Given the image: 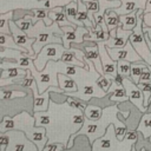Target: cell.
Masks as SVG:
<instances>
[{
    "instance_id": "cell-1",
    "label": "cell",
    "mask_w": 151,
    "mask_h": 151,
    "mask_svg": "<svg viewBox=\"0 0 151 151\" xmlns=\"http://www.w3.org/2000/svg\"><path fill=\"white\" fill-rule=\"evenodd\" d=\"M119 113H120V111L118 109V105L114 104V105H110V106L105 107L101 118L98 120H90V119L85 118L81 129L70 137L67 149H71L73 146L74 138H77L79 136H87L88 142L92 145L97 139L101 138L106 133V130L111 124L114 125V131H116V136H117L118 140H124L129 129H127L125 122H122L118 119Z\"/></svg>"
},
{
    "instance_id": "cell-2",
    "label": "cell",
    "mask_w": 151,
    "mask_h": 151,
    "mask_svg": "<svg viewBox=\"0 0 151 151\" xmlns=\"http://www.w3.org/2000/svg\"><path fill=\"white\" fill-rule=\"evenodd\" d=\"M7 131H22L26 137L38 146L39 151H44L48 143L46 129L37 127L34 116L28 114V112H20L14 117L4 116L0 123V132L6 133Z\"/></svg>"
},
{
    "instance_id": "cell-3",
    "label": "cell",
    "mask_w": 151,
    "mask_h": 151,
    "mask_svg": "<svg viewBox=\"0 0 151 151\" xmlns=\"http://www.w3.org/2000/svg\"><path fill=\"white\" fill-rule=\"evenodd\" d=\"M138 136L139 133L137 130L129 129L124 140H118L114 125L111 124L107 127L106 133L92 144V151H132L133 146L138 142Z\"/></svg>"
},
{
    "instance_id": "cell-4",
    "label": "cell",
    "mask_w": 151,
    "mask_h": 151,
    "mask_svg": "<svg viewBox=\"0 0 151 151\" xmlns=\"http://www.w3.org/2000/svg\"><path fill=\"white\" fill-rule=\"evenodd\" d=\"M34 60L29 61L28 68L32 72L33 78L37 81L39 94H42L50 86H55L59 87V81H58V74H59V61H48L46 67L42 71H38L34 66Z\"/></svg>"
},
{
    "instance_id": "cell-5",
    "label": "cell",
    "mask_w": 151,
    "mask_h": 151,
    "mask_svg": "<svg viewBox=\"0 0 151 151\" xmlns=\"http://www.w3.org/2000/svg\"><path fill=\"white\" fill-rule=\"evenodd\" d=\"M144 9H138L137 11V18H138V22L137 26L133 28V32L130 37V41L133 46V48L137 51V53L142 57V59L151 66V50L147 45L146 38H145V33L143 29L144 26Z\"/></svg>"
},
{
    "instance_id": "cell-6",
    "label": "cell",
    "mask_w": 151,
    "mask_h": 151,
    "mask_svg": "<svg viewBox=\"0 0 151 151\" xmlns=\"http://www.w3.org/2000/svg\"><path fill=\"white\" fill-rule=\"evenodd\" d=\"M67 48L63 45V44H48L45 47H42V50L37 54L34 63V66L38 71H42L47 63L53 60V61H59L61 60V57L64 54V52Z\"/></svg>"
},
{
    "instance_id": "cell-7",
    "label": "cell",
    "mask_w": 151,
    "mask_h": 151,
    "mask_svg": "<svg viewBox=\"0 0 151 151\" xmlns=\"http://www.w3.org/2000/svg\"><path fill=\"white\" fill-rule=\"evenodd\" d=\"M11 136L6 151H39L38 146L31 142L22 131H7Z\"/></svg>"
},
{
    "instance_id": "cell-8",
    "label": "cell",
    "mask_w": 151,
    "mask_h": 151,
    "mask_svg": "<svg viewBox=\"0 0 151 151\" xmlns=\"http://www.w3.org/2000/svg\"><path fill=\"white\" fill-rule=\"evenodd\" d=\"M106 50H107V53L110 54V57L114 61H119V60H126V61H130V63L144 61L142 59V57L137 53V51L133 48L130 40L127 41V44L124 47H118V48L106 47Z\"/></svg>"
},
{
    "instance_id": "cell-9",
    "label": "cell",
    "mask_w": 151,
    "mask_h": 151,
    "mask_svg": "<svg viewBox=\"0 0 151 151\" xmlns=\"http://www.w3.org/2000/svg\"><path fill=\"white\" fill-rule=\"evenodd\" d=\"M123 86H124V88L126 91V94L129 97L130 103L133 106H136L140 112L145 113L146 112V107L144 106V94H143L142 90L139 88V86L131 78H124Z\"/></svg>"
},
{
    "instance_id": "cell-10",
    "label": "cell",
    "mask_w": 151,
    "mask_h": 151,
    "mask_svg": "<svg viewBox=\"0 0 151 151\" xmlns=\"http://www.w3.org/2000/svg\"><path fill=\"white\" fill-rule=\"evenodd\" d=\"M64 31L63 37V45L70 50L71 42H74L77 45H81L85 42V35L88 34V28L86 27H79V26H64L61 27Z\"/></svg>"
},
{
    "instance_id": "cell-11",
    "label": "cell",
    "mask_w": 151,
    "mask_h": 151,
    "mask_svg": "<svg viewBox=\"0 0 151 151\" xmlns=\"http://www.w3.org/2000/svg\"><path fill=\"white\" fill-rule=\"evenodd\" d=\"M9 28H11V32H12V37L14 38V41H15L19 46L26 48V50L29 52L31 55H37V54L34 53V51H33V44L35 42V38H29V37L26 34V32H24V31L15 24L14 20H11V21H9Z\"/></svg>"
},
{
    "instance_id": "cell-12",
    "label": "cell",
    "mask_w": 151,
    "mask_h": 151,
    "mask_svg": "<svg viewBox=\"0 0 151 151\" xmlns=\"http://www.w3.org/2000/svg\"><path fill=\"white\" fill-rule=\"evenodd\" d=\"M98 48H99V54H100L101 65L104 70V76H107L111 79H114L118 76V61H114L110 57L104 42H98Z\"/></svg>"
},
{
    "instance_id": "cell-13",
    "label": "cell",
    "mask_w": 151,
    "mask_h": 151,
    "mask_svg": "<svg viewBox=\"0 0 151 151\" xmlns=\"http://www.w3.org/2000/svg\"><path fill=\"white\" fill-rule=\"evenodd\" d=\"M132 32L133 31H126V29H123L120 26H118L116 29L110 31V38L106 41H104V45L111 48L124 47L130 40Z\"/></svg>"
},
{
    "instance_id": "cell-14",
    "label": "cell",
    "mask_w": 151,
    "mask_h": 151,
    "mask_svg": "<svg viewBox=\"0 0 151 151\" xmlns=\"http://www.w3.org/2000/svg\"><path fill=\"white\" fill-rule=\"evenodd\" d=\"M85 54H86V58L93 63L96 70L101 74L104 76V70H103V65H101V59H100V54H99V48H98V44L97 42H93V41H85L84 44L79 45Z\"/></svg>"
},
{
    "instance_id": "cell-15",
    "label": "cell",
    "mask_w": 151,
    "mask_h": 151,
    "mask_svg": "<svg viewBox=\"0 0 151 151\" xmlns=\"http://www.w3.org/2000/svg\"><path fill=\"white\" fill-rule=\"evenodd\" d=\"M52 92L55 93H65L60 87H55V86H50L42 94L38 96L37 98H33V111L34 112H45L48 110L50 107V96Z\"/></svg>"
},
{
    "instance_id": "cell-16",
    "label": "cell",
    "mask_w": 151,
    "mask_h": 151,
    "mask_svg": "<svg viewBox=\"0 0 151 151\" xmlns=\"http://www.w3.org/2000/svg\"><path fill=\"white\" fill-rule=\"evenodd\" d=\"M122 5L118 8H114V12L120 17L125 15L129 13H132L138 9H144L146 8V2L147 0H120Z\"/></svg>"
},
{
    "instance_id": "cell-17",
    "label": "cell",
    "mask_w": 151,
    "mask_h": 151,
    "mask_svg": "<svg viewBox=\"0 0 151 151\" xmlns=\"http://www.w3.org/2000/svg\"><path fill=\"white\" fill-rule=\"evenodd\" d=\"M136 130L139 134H142V137L144 139H146V140L150 139V137H151V98L149 101L147 110L145 113L142 114Z\"/></svg>"
},
{
    "instance_id": "cell-18",
    "label": "cell",
    "mask_w": 151,
    "mask_h": 151,
    "mask_svg": "<svg viewBox=\"0 0 151 151\" xmlns=\"http://www.w3.org/2000/svg\"><path fill=\"white\" fill-rule=\"evenodd\" d=\"M48 17L52 21L57 22L60 27H64V26H76L73 25L68 19H67V15L65 13V9L64 7H54L52 9L48 11Z\"/></svg>"
},
{
    "instance_id": "cell-19",
    "label": "cell",
    "mask_w": 151,
    "mask_h": 151,
    "mask_svg": "<svg viewBox=\"0 0 151 151\" xmlns=\"http://www.w3.org/2000/svg\"><path fill=\"white\" fill-rule=\"evenodd\" d=\"M110 38V32H106L100 24L97 25L96 28H88V34L85 35V41L93 42H104Z\"/></svg>"
},
{
    "instance_id": "cell-20",
    "label": "cell",
    "mask_w": 151,
    "mask_h": 151,
    "mask_svg": "<svg viewBox=\"0 0 151 151\" xmlns=\"http://www.w3.org/2000/svg\"><path fill=\"white\" fill-rule=\"evenodd\" d=\"M33 58L35 60L37 55H31L29 53H24L19 50L8 48V47H1L0 46V59H7V60H19L21 58Z\"/></svg>"
},
{
    "instance_id": "cell-21",
    "label": "cell",
    "mask_w": 151,
    "mask_h": 151,
    "mask_svg": "<svg viewBox=\"0 0 151 151\" xmlns=\"http://www.w3.org/2000/svg\"><path fill=\"white\" fill-rule=\"evenodd\" d=\"M78 14H77V20L79 22H81L86 28H94L93 24L91 22L90 18H88V11L86 7V4L81 0H78Z\"/></svg>"
},
{
    "instance_id": "cell-22",
    "label": "cell",
    "mask_w": 151,
    "mask_h": 151,
    "mask_svg": "<svg viewBox=\"0 0 151 151\" xmlns=\"http://www.w3.org/2000/svg\"><path fill=\"white\" fill-rule=\"evenodd\" d=\"M61 61H64L65 64L67 65H72V66H79V67H83L85 70H88V65L80 61L78 58H77V54L74 52V50L71 47L70 50H66L61 57Z\"/></svg>"
},
{
    "instance_id": "cell-23",
    "label": "cell",
    "mask_w": 151,
    "mask_h": 151,
    "mask_svg": "<svg viewBox=\"0 0 151 151\" xmlns=\"http://www.w3.org/2000/svg\"><path fill=\"white\" fill-rule=\"evenodd\" d=\"M58 81H59V87H60L65 93L78 91V86H77L76 81H74L71 77H68V76H66V74L59 73V74H58Z\"/></svg>"
},
{
    "instance_id": "cell-24",
    "label": "cell",
    "mask_w": 151,
    "mask_h": 151,
    "mask_svg": "<svg viewBox=\"0 0 151 151\" xmlns=\"http://www.w3.org/2000/svg\"><path fill=\"white\" fill-rule=\"evenodd\" d=\"M138 22V18H137V11L125 14V15H120V24L119 26L123 29L126 31H133V28L137 26Z\"/></svg>"
},
{
    "instance_id": "cell-25",
    "label": "cell",
    "mask_w": 151,
    "mask_h": 151,
    "mask_svg": "<svg viewBox=\"0 0 151 151\" xmlns=\"http://www.w3.org/2000/svg\"><path fill=\"white\" fill-rule=\"evenodd\" d=\"M104 20L107 25L109 31L116 29L120 24V17L114 12V8H109L104 13Z\"/></svg>"
},
{
    "instance_id": "cell-26",
    "label": "cell",
    "mask_w": 151,
    "mask_h": 151,
    "mask_svg": "<svg viewBox=\"0 0 151 151\" xmlns=\"http://www.w3.org/2000/svg\"><path fill=\"white\" fill-rule=\"evenodd\" d=\"M104 112V109L98 106V105H93V104H86L85 111H84V117L90 119V120H98L101 118Z\"/></svg>"
},
{
    "instance_id": "cell-27",
    "label": "cell",
    "mask_w": 151,
    "mask_h": 151,
    "mask_svg": "<svg viewBox=\"0 0 151 151\" xmlns=\"http://www.w3.org/2000/svg\"><path fill=\"white\" fill-rule=\"evenodd\" d=\"M11 20H14V11H9L7 13L0 14V33L1 34L12 35V32L9 28V21Z\"/></svg>"
},
{
    "instance_id": "cell-28",
    "label": "cell",
    "mask_w": 151,
    "mask_h": 151,
    "mask_svg": "<svg viewBox=\"0 0 151 151\" xmlns=\"http://www.w3.org/2000/svg\"><path fill=\"white\" fill-rule=\"evenodd\" d=\"M0 46L1 47H8V48H14V50H19L24 53H29L26 48L19 46L15 41H14V38L12 35H8V34H1L0 33Z\"/></svg>"
},
{
    "instance_id": "cell-29",
    "label": "cell",
    "mask_w": 151,
    "mask_h": 151,
    "mask_svg": "<svg viewBox=\"0 0 151 151\" xmlns=\"http://www.w3.org/2000/svg\"><path fill=\"white\" fill-rule=\"evenodd\" d=\"M28 93L26 91H19V90H0V99L1 100H12L14 98H25Z\"/></svg>"
},
{
    "instance_id": "cell-30",
    "label": "cell",
    "mask_w": 151,
    "mask_h": 151,
    "mask_svg": "<svg viewBox=\"0 0 151 151\" xmlns=\"http://www.w3.org/2000/svg\"><path fill=\"white\" fill-rule=\"evenodd\" d=\"M110 96V101H113V103H117V104H120V103H126V101H130L129 100V97L126 94V91L124 88V86H120L118 88H116L112 93L109 94Z\"/></svg>"
},
{
    "instance_id": "cell-31",
    "label": "cell",
    "mask_w": 151,
    "mask_h": 151,
    "mask_svg": "<svg viewBox=\"0 0 151 151\" xmlns=\"http://www.w3.org/2000/svg\"><path fill=\"white\" fill-rule=\"evenodd\" d=\"M147 64L145 61H139V63H132L131 65V79L138 85L139 84V79H140V76L143 73V70L144 67L146 66Z\"/></svg>"
},
{
    "instance_id": "cell-32",
    "label": "cell",
    "mask_w": 151,
    "mask_h": 151,
    "mask_svg": "<svg viewBox=\"0 0 151 151\" xmlns=\"http://www.w3.org/2000/svg\"><path fill=\"white\" fill-rule=\"evenodd\" d=\"M86 4V7H87V11H88V18L91 20V22L93 24L94 28L97 27V22L94 20V14L99 12L100 9V5H99V1L98 0H93V1H87L85 2Z\"/></svg>"
},
{
    "instance_id": "cell-33",
    "label": "cell",
    "mask_w": 151,
    "mask_h": 151,
    "mask_svg": "<svg viewBox=\"0 0 151 151\" xmlns=\"http://www.w3.org/2000/svg\"><path fill=\"white\" fill-rule=\"evenodd\" d=\"M131 65L132 63L126 60H119L118 61V74H120L124 78L131 77Z\"/></svg>"
},
{
    "instance_id": "cell-34",
    "label": "cell",
    "mask_w": 151,
    "mask_h": 151,
    "mask_svg": "<svg viewBox=\"0 0 151 151\" xmlns=\"http://www.w3.org/2000/svg\"><path fill=\"white\" fill-rule=\"evenodd\" d=\"M65 97H66V101H67V104H68L71 107L78 110V111H80V112H84V111H85L86 105H85L83 101H80L81 99H79V98H74V97H70V96H66V94H65Z\"/></svg>"
},
{
    "instance_id": "cell-35",
    "label": "cell",
    "mask_w": 151,
    "mask_h": 151,
    "mask_svg": "<svg viewBox=\"0 0 151 151\" xmlns=\"http://www.w3.org/2000/svg\"><path fill=\"white\" fill-rule=\"evenodd\" d=\"M112 83H113V79H111V78L107 77V76H101V77L97 80V85H98L101 90H104L105 92H107V91L110 90Z\"/></svg>"
},
{
    "instance_id": "cell-36",
    "label": "cell",
    "mask_w": 151,
    "mask_h": 151,
    "mask_svg": "<svg viewBox=\"0 0 151 151\" xmlns=\"http://www.w3.org/2000/svg\"><path fill=\"white\" fill-rule=\"evenodd\" d=\"M9 142H11V136L8 132L0 133V151H6L7 146L9 145Z\"/></svg>"
},
{
    "instance_id": "cell-37",
    "label": "cell",
    "mask_w": 151,
    "mask_h": 151,
    "mask_svg": "<svg viewBox=\"0 0 151 151\" xmlns=\"http://www.w3.org/2000/svg\"><path fill=\"white\" fill-rule=\"evenodd\" d=\"M139 83H149L151 84V66L150 65H146L143 70V73L140 76V79H139Z\"/></svg>"
},
{
    "instance_id": "cell-38",
    "label": "cell",
    "mask_w": 151,
    "mask_h": 151,
    "mask_svg": "<svg viewBox=\"0 0 151 151\" xmlns=\"http://www.w3.org/2000/svg\"><path fill=\"white\" fill-rule=\"evenodd\" d=\"M66 146L63 143H47L44 151H63Z\"/></svg>"
},
{
    "instance_id": "cell-39",
    "label": "cell",
    "mask_w": 151,
    "mask_h": 151,
    "mask_svg": "<svg viewBox=\"0 0 151 151\" xmlns=\"http://www.w3.org/2000/svg\"><path fill=\"white\" fill-rule=\"evenodd\" d=\"M143 20H144V26L151 27V13L144 14V17H143Z\"/></svg>"
},
{
    "instance_id": "cell-40",
    "label": "cell",
    "mask_w": 151,
    "mask_h": 151,
    "mask_svg": "<svg viewBox=\"0 0 151 151\" xmlns=\"http://www.w3.org/2000/svg\"><path fill=\"white\" fill-rule=\"evenodd\" d=\"M147 13H151V0H147L146 2V8L144 11V14H147Z\"/></svg>"
},
{
    "instance_id": "cell-41",
    "label": "cell",
    "mask_w": 151,
    "mask_h": 151,
    "mask_svg": "<svg viewBox=\"0 0 151 151\" xmlns=\"http://www.w3.org/2000/svg\"><path fill=\"white\" fill-rule=\"evenodd\" d=\"M143 29H144V33H146L151 40V27H147V26H143Z\"/></svg>"
},
{
    "instance_id": "cell-42",
    "label": "cell",
    "mask_w": 151,
    "mask_h": 151,
    "mask_svg": "<svg viewBox=\"0 0 151 151\" xmlns=\"http://www.w3.org/2000/svg\"><path fill=\"white\" fill-rule=\"evenodd\" d=\"M140 151H151V150H146L145 147H142V149H140Z\"/></svg>"
},
{
    "instance_id": "cell-43",
    "label": "cell",
    "mask_w": 151,
    "mask_h": 151,
    "mask_svg": "<svg viewBox=\"0 0 151 151\" xmlns=\"http://www.w3.org/2000/svg\"><path fill=\"white\" fill-rule=\"evenodd\" d=\"M38 1H44V0H38Z\"/></svg>"
}]
</instances>
